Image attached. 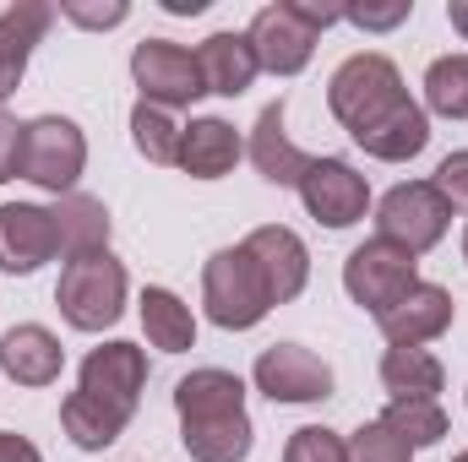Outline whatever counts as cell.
<instances>
[{"mask_svg":"<svg viewBox=\"0 0 468 462\" xmlns=\"http://www.w3.org/2000/svg\"><path fill=\"white\" fill-rule=\"evenodd\" d=\"M55 305H60L66 327H77V332L115 327L120 310H125V267H120L110 250H93V256L66 261L60 267V283H55Z\"/></svg>","mask_w":468,"mask_h":462,"instance_id":"3957f363","label":"cell"},{"mask_svg":"<svg viewBox=\"0 0 468 462\" xmlns=\"http://www.w3.org/2000/svg\"><path fill=\"white\" fill-rule=\"evenodd\" d=\"M224 408H245V381L234 370H191L175 381V414L191 419V414H224Z\"/></svg>","mask_w":468,"mask_h":462,"instance_id":"484cf974","label":"cell"},{"mask_svg":"<svg viewBox=\"0 0 468 462\" xmlns=\"http://www.w3.org/2000/svg\"><path fill=\"white\" fill-rule=\"evenodd\" d=\"M197 71H202V88L218 93V99H239L250 82H256V49L245 33H213L197 44Z\"/></svg>","mask_w":468,"mask_h":462,"instance_id":"44dd1931","label":"cell"},{"mask_svg":"<svg viewBox=\"0 0 468 462\" xmlns=\"http://www.w3.org/2000/svg\"><path fill=\"white\" fill-rule=\"evenodd\" d=\"M354 147H365V152L381 158V163H409V158H420V152L431 147V115H425V104L398 99L381 120H370L365 131H354Z\"/></svg>","mask_w":468,"mask_h":462,"instance_id":"e0dca14e","label":"cell"},{"mask_svg":"<svg viewBox=\"0 0 468 462\" xmlns=\"http://www.w3.org/2000/svg\"><path fill=\"white\" fill-rule=\"evenodd\" d=\"M452 462H468V452H458V457H452Z\"/></svg>","mask_w":468,"mask_h":462,"instance_id":"ab89813d","label":"cell"},{"mask_svg":"<svg viewBox=\"0 0 468 462\" xmlns=\"http://www.w3.org/2000/svg\"><path fill=\"white\" fill-rule=\"evenodd\" d=\"M425 110L441 120H468V55H441L425 71Z\"/></svg>","mask_w":468,"mask_h":462,"instance_id":"4316f807","label":"cell"},{"mask_svg":"<svg viewBox=\"0 0 468 462\" xmlns=\"http://www.w3.org/2000/svg\"><path fill=\"white\" fill-rule=\"evenodd\" d=\"M202 5H207V0H164V11H169V16H197Z\"/></svg>","mask_w":468,"mask_h":462,"instance_id":"8d00e7d4","label":"cell"},{"mask_svg":"<svg viewBox=\"0 0 468 462\" xmlns=\"http://www.w3.org/2000/svg\"><path fill=\"white\" fill-rule=\"evenodd\" d=\"M447 22H452V27L468 38V0H452V5H447Z\"/></svg>","mask_w":468,"mask_h":462,"instance_id":"74e56055","label":"cell"},{"mask_svg":"<svg viewBox=\"0 0 468 462\" xmlns=\"http://www.w3.org/2000/svg\"><path fill=\"white\" fill-rule=\"evenodd\" d=\"M239 245H245L250 261L261 267V283H267L272 305H289V299L305 294V283H311V250H305V239H300L294 229H283V224H261V229L245 234Z\"/></svg>","mask_w":468,"mask_h":462,"instance_id":"8fae6325","label":"cell"},{"mask_svg":"<svg viewBox=\"0 0 468 462\" xmlns=\"http://www.w3.org/2000/svg\"><path fill=\"white\" fill-rule=\"evenodd\" d=\"M239 158H245V142L229 120L202 115L180 131V169L191 180H224V174H234Z\"/></svg>","mask_w":468,"mask_h":462,"instance_id":"d6986e66","label":"cell"},{"mask_svg":"<svg viewBox=\"0 0 468 462\" xmlns=\"http://www.w3.org/2000/svg\"><path fill=\"white\" fill-rule=\"evenodd\" d=\"M142 386H147V353L136 343H120L115 338V343L93 348L82 359V392L99 397V403H110V408H120V414H136Z\"/></svg>","mask_w":468,"mask_h":462,"instance_id":"4fadbf2b","label":"cell"},{"mask_svg":"<svg viewBox=\"0 0 468 462\" xmlns=\"http://www.w3.org/2000/svg\"><path fill=\"white\" fill-rule=\"evenodd\" d=\"M250 414L245 408H224V414H191L180 419V446L191 462H245L250 457Z\"/></svg>","mask_w":468,"mask_h":462,"instance_id":"ac0fdd59","label":"cell"},{"mask_svg":"<svg viewBox=\"0 0 468 462\" xmlns=\"http://www.w3.org/2000/svg\"><path fill=\"white\" fill-rule=\"evenodd\" d=\"M344 22V5H316V0H272L250 16L245 38L256 49V66L272 77H300L316 55V38Z\"/></svg>","mask_w":468,"mask_h":462,"instance_id":"6da1fadb","label":"cell"},{"mask_svg":"<svg viewBox=\"0 0 468 462\" xmlns=\"http://www.w3.org/2000/svg\"><path fill=\"white\" fill-rule=\"evenodd\" d=\"M0 370L16 386H55L60 370H66V348H60V338L49 327L22 321V327H11L0 338Z\"/></svg>","mask_w":468,"mask_h":462,"instance_id":"2e32d148","label":"cell"},{"mask_svg":"<svg viewBox=\"0 0 468 462\" xmlns=\"http://www.w3.org/2000/svg\"><path fill=\"white\" fill-rule=\"evenodd\" d=\"M349 462H414V446L403 436H392L381 419H370L349 436Z\"/></svg>","mask_w":468,"mask_h":462,"instance_id":"f546056e","label":"cell"},{"mask_svg":"<svg viewBox=\"0 0 468 462\" xmlns=\"http://www.w3.org/2000/svg\"><path fill=\"white\" fill-rule=\"evenodd\" d=\"M463 261H468V229H463Z\"/></svg>","mask_w":468,"mask_h":462,"instance_id":"f35d334b","label":"cell"},{"mask_svg":"<svg viewBox=\"0 0 468 462\" xmlns=\"http://www.w3.org/2000/svg\"><path fill=\"white\" fill-rule=\"evenodd\" d=\"M49 27H55V5H44V0H11L0 11V104L27 77V60H33V49L44 44Z\"/></svg>","mask_w":468,"mask_h":462,"instance_id":"9a60e30c","label":"cell"},{"mask_svg":"<svg viewBox=\"0 0 468 462\" xmlns=\"http://www.w3.org/2000/svg\"><path fill=\"white\" fill-rule=\"evenodd\" d=\"M142 332L164 353H186L197 348V316L175 289H142Z\"/></svg>","mask_w":468,"mask_h":462,"instance_id":"d4e9b609","label":"cell"},{"mask_svg":"<svg viewBox=\"0 0 468 462\" xmlns=\"http://www.w3.org/2000/svg\"><path fill=\"white\" fill-rule=\"evenodd\" d=\"M22 131H27L22 120H11L0 110V185L22 174Z\"/></svg>","mask_w":468,"mask_h":462,"instance_id":"e575fe53","label":"cell"},{"mask_svg":"<svg viewBox=\"0 0 468 462\" xmlns=\"http://www.w3.org/2000/svg\"><path fill=\"white\" fill-rule=\"evenodd\" d=\"M180 131L186 125H175L169 110L136 99V110H131V142H136V152L147 163H180Z\"/></svg>","mask_w":468,"mask_h":462,"instance_id":"83f0119b","label":"cell"},{"mask_svg":"<svg viewBox=\"0 0 468 462\" xmlns=\"http://www.w3.org/2000/svg\"><path fill=\"white\" fill-rule=\"evenodd\" d=\"M452 229V207L447 196L431 185V180H409V185H392L376 207V239H392L403 245L409 256H425L436 250Z\"/></svg>","mask_w":468,"mask_h":462,"instance_id":"8992f818","label":"cell"},{"mask_svg":"<svg viewBox=\"0 0 468 462\" xmlns=\"http://www.w3.org/2000/svg\"><path fill=\"white\" fill-rule=\"evenodd\" d=\"M202 305H207L213 327H224V332H250L272 310L261 267L250 261L245 245H224V250L207 256V267H202Z\"/></svg>","mask_w":468,"mask_h":462,"instance_id":"7a4b0ae2","label":"cell"},{"mask_svg":"<svg viewBox=\"0 0 468 462\" xmlns=\"http://www.w3.org/2000/svg\"><path fill=\"white\" fill-rule=\"evenodd\" d=\"M414 283H420V256H409L392 239H365V245H354L349 261H344V289H349L354 305L370 310V316L392 310Z\"/></svg>","mask_w":468,"mask_h":462,"instance_id":"52a82bcc","label":"cell"},{"mask_svg":"<svg viewBox=\"0 0 468 462\" xmlns=\"http://www.w3.org/2000/svg\"><path fill=\"white\" fill-rule=\"evenodd\" d=\"M256 392H267L272 403H327L333 397V364L305 343H272L261 348L256 370H250Z\"/></svg>","mask_w":468,"mask_h":462,"instance_id":"30bf717a","label":"cell"},{"mask_svg":"<svg viewBox=\"0 0 468 462\" xmlns=\"http://www.w3.org/2000/svg\"><path fill=\"white\" fill-rule=\"evenodd\" d=\"M125 425H131V414H120V408H110V403L88 397L82 386L60 403V430H66L71 446H82V452H104V446H115L120 436H125Z\"/></svg>","mask_w":468,"mask_h":462,"instance_id":"cb8c5ba5","label":"cell"},{"mask_svg":"<svg viewBox=\"0 0 468 462\" xmlns=\"http://www.w3.org/2000/svg\"><path fill=\"white\" fill-rule=\"evenodd\" d=\"M381 386L392 392V403H436V392L447 386V370L431 348H387Z\"/></svg>","mask_w":468,"mask_h":462,"instance_id":"603a6c76","label":"cell"},{"mask_svg":"<svg viewBox=\"0 0 468 462\" xmlns=\"http://www.w3.org/2000/svg\"><path fill=\"white\" fill-rule=\"evenodd\" d=\"M294 191H300L305 213L316 224H327V229H349L370 207V185H365V174L354 169L349 158H311V169L300 174Z\"/></svg>","mask_w":468,"mask_h":462,"instance_id":"9c48e42d","label":"cell"},{"mask_svg":"<svg viewBox=\"0 0 468 462\" xmlns=\"http://www.w3.org/2000/svg\"><path fill=\"white\" fill-rule=\"evenodd\" d=\"M431 185L447 196V207H468V147L441 158V169H436V180H431Z\"/></svg>","mask_w":468,"mask_h":462,"instance_id":"d6a6232c","label":"cell"},{"mask_svg":"<svg viewBox=\"0 0 468 462\" xmlns=\"http://www.w3.org/2000/svg\"><path fill=\"white\" fill-rule=\"evenodd\" d=\"M125 0H110V5H88V0H60V16H71L77 27H120L125 22Z\"/></svg>","mask_w":468,"mask_h":462,"instance_id":"836d02e7","label":"cell"},{"mask_svg":"<svg viewBox=\"0 0 468 462\" xmlns=\"http://www.w3.org/2000/svg\"><path fill=\"white\" fill-rule=\"evenodd\" d=\"M0 462H44V452H38L27 436H16V430H0Z\"/></svg>","mask_w":468,"mask_h":462,"instance_id":"d590c367","label":"cell"},{"mask_svg":"<svg viewBox=\"0 0 468 462\" xmlns=\"http://www.w3.org/2000/svg\"><path fill=\"white\" fill-rule=\"evenodd\" d=\"M283 462H349V441L327 425H300L283 446Z\"/></svg>","mask_w":468,"mask_h":462,"instance_id":"4dcf8cb0","label":"cell"},{"mask_svg":"<svg viewBox=\"0 0 468 462\" xmlns=\"http://www.w3.org/2000/svg\"><path fill=\"white\" fill-rule=\"evenodd\" d=\"M131 82L142 88V104H158V110H186L207 93L197 55L180 49L175 38H142L131 49Z\"/></svg>","mask_w":468,"mask_h":462,"instance_id":"ba28073f","label":"cell"},{"mask_svg":"<svg viewBox=\"0 0 468 462\" xmlns=\"http://www.w3.org/2000/svg\"><path fill=\"white\" fill-rule=\"evenodd\" d=\"M49 218H55V245H60L66 261L93 256V250H110V207L99 196H88V191L55 196Z\"/></svg>","mask_w":468,"mask_h":462,"instance_id":"7402d4cb","label":"cell"},{"mask_svg":"<svg viewBox=\"0 0 468 462\" xmlns=\"http://www.w3.org/2000/svg\"><path fill=\"white\" fill-rule=\"evenodd\" d=\"M88 169V136L66 115H38L22 131V180H33L49 196H71Z\"/></svg>","mask_w":468,"mask_h":462,"instance_id":"5b68a950","label":"cell"},{"mask_svg":"<svg viewBox=\"0 0 468 462\" xmlns=\"http://www.w3.org/2000/svg\"><path fill=\"white\" fill-rule=\"evenodd\" d=\"M381 425H387L392 436H403L414 452H420V446L447 441V430H452V419H447V408H441V403H387Z\"/></svg>","mask_w":468,"mask_h":462,"instance_id":"f1b7e54d","label":"cell"},{"mask_svg":"<svg viewBox=\"0 0 468 462\" xmlns=\"http://www.w3.org/2000/svg\"><path fill=\"white\" fill-rule=\"evenodd\" d=\"M245 158L256 163V174H261L267 185H300V174L311 169V158H305V152L289 142V131H283V99H278V104H267V110L256 115Z\"/></svg>","mask_w":468,"mask_h":462,"instance_id":"ffe728a7","label":"cell"},{"mask_svg":"<svg viewBox=\"0 0 468 462\" xmlns=\"http://www.w3.org/2000/svg\"><path fill=\"white\" fill-rule=\"evenodd\" d=\"M409 16H414V0H392V5H344V22L365 27V33H387V27H398V22H409Z\"/></svg>","mask_w":468,"mask_h":462,"instance_id":"1f68e13d","label":"cell"},{"mask_svg":"<svg viewBox=\"0 0 468 462\" xmlns=\"http://www.w3.org/2000/svg\"><path fill=\"white\" fill-rule=\"evenodd\" d=\"M55 256H60V245H55L49 207H33V202H5L0 207V272L5 278H27Z\"/></svg>","mask_w":468,"mask_h":462,"instance_id":"7c38bea8","label":"cell"},{"mask_svg":"<svg viewBox=\"0 0 468 462\" xmlns=\"http://www.w3.org/2000/svg\"><path fill=\"white\" fill-rule=\"evenodd\" d=\"M398 99H409L403 71H398L387 55H376V49L349 55V60L333 71V82H327V110H333V120H338L349 136L365 131L370 120H381Z\"/></svg>","mask_w":468,"mask_h":462,"instance_id":"277c9868","label":"cell"},{"mask_svg":"<svg viewBox=\"0 0 468 462\" xmlns=\"http://www.w3.org/2000/svg\"><path fill=\"white\" fill-rule=\"evenodd\" d=\"M376 327H381V338H387L392 348L436 343V338L452 327V294H447L441 283H414L392 310L376 316Z\"/></svg>","mask_w":468,"mask_h":462,"instance_id":"5bb4252c","label":"cell"}]
</instances>
